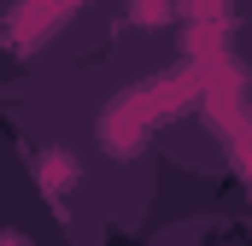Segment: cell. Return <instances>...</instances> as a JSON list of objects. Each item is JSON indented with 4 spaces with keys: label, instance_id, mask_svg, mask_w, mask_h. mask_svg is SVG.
<instances>
[{
    "label": "cell",
    "instance_id": "obj_1",
    "mask_svg": "<svg viewBox=\"0 0 252 246\" xmlns=\"http://www.w3.org/2000/svg\"><path fill=\"white\" fill-rule=\"evenodd\" d=\"M70 182H76V158L59 153V147H53V153H41V193H47V199H59Z\"/></svg>",
    "mask_w": 252,
    "mask_h": 246
},
{
    "label": "cell",
    "instance_id": "obj_2",
    "mask_svg": "<svg viewBox=\"0 0 252 246\" xmlns=\"http://www.w3.org/2000/svg\"><path fill=\"white\" fill-rule=\"evenodd\" d=\"M135 18H164V0H135Z\"/></svg>",
    "mask_w": 252,
    "mask_h": 246
},
{
    "label": "cell",
    "instance_id": "obj_3",
    "mask_svg": "<svg viewBox=\"0 0 252 246\" xmlns=\"http://www.w3.org/2000/svg\"><path fill=\"white\" fill-rule=\"evenodd\" d=\"M0 246H35L30 235H0Z\"/></svg>",
    "mask_w": 252,
    "mask_h": 246
}]
</instances>
